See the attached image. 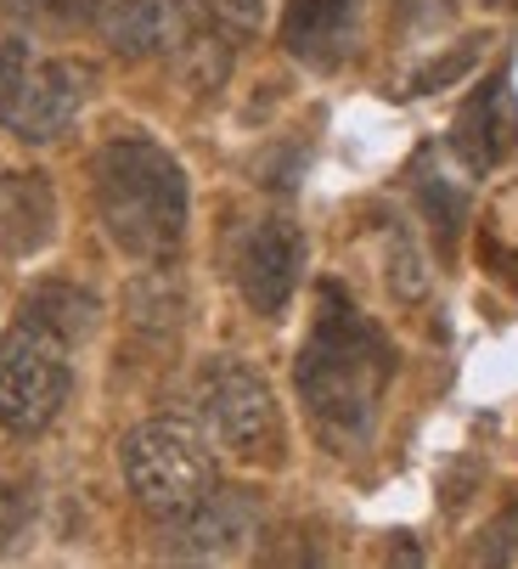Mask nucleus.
Masks as SVG:
<instances>
[{
    "mask_svg": "<svg viewBox=\"0 0 518 569\" xmlns=\"http://www.w3.org/2000/svg\"><path fill=\"white\" fill-rule=\"evenodd\" d=\"M361 40V0H288L282 12V51L310 68L350 62Z\"/></svg>",
    "mask_w": 518,
    "mask_h": 569,
    "instance_id": "nucleus-9",
    "label": "nucleus"
},
{
    "mask_svg": "<svg viewBox=\"0 0 518 569\" xmlns=\"http://www.w3.org/2000/svg\"><path fill=\"white\" fill-rule=\"evenodd\" d=\"M68 339H57L40 321L18 316V328L0 339V429L34 440L46 435L73 389V367H68Z\"/></svg>",
    "mask_w": 518,
    "mask_h": 569,
    "instance_id": "nucleus-5",
    "label": "nucleus"
},
{
    "mask_svg": "<svg viewBox=\"0 0 518 569\" xmlns=\"http://www.w3.org/2000/svg\"><path fill=\"white\" fill-rule=\"evenodd\" d=\"M57 231L51 181L34 170H0V254H34Z\"/></svg>",
    "mask_w": 518,
    "mask_h": 569,
    "instance_id": "nucleus-11",
    "label": "nucleus"
},
{
    "mask_svg": "<svg viewBox=\"0 0 518 569\" xmlns=\"http://www.w3.org/2000/svg\"><path fill=\"white\" fill-rule=\"evenodd\" d=\"M451 152L474 176L501 170L507 158L518 152V102H512V79L507 73H490L485 86L462 102V113L451 124Z\"/></svg>",
    "mask_w": 518,
    "mask_h": 569,
    "instance_id": "nucleus-8",
    "label": "nucleus"
},
{
    "mask_svg": "<svg viewBox=\"0 0 518 569\" xmlns=\"http://www.w3.org/2000/svg\"><path fill=\"white\" fill-rule=\"evenodd\" d=\"M97 220L113 249L130 260L163 266L187 242V170L147 136H119L91 164Z\"/></svg>",
    "mask_w": 518,
    "mask_h": 569,
    "instance_id": "nucleus-2",
    "label": "nucleus"
},
{
    "mask_svg": "<svg viewBox=\"0 0 518 569\" xmlns=\"http://www.w3.org/2000/svg\"><path fill=\"white\" fill-rule=\"evenodd\" d=\"M395 7H400V18L411 29H435V23H446L457 12V0H395Z\"/></svg>",
    "mask_w": 518,
    "mask_h": 569,
    "instance_id": "nucleus-14",
    "label": "nucleus"
},
{
    "mask_svg": "<svg viewBox=\"0 0 518 569\" xmlns=\"http://www.w3.org/2000/svg\"><path fill=\"white\" fill-rule=\"evenodd\" d=\"M237 293L248 299L253 316H282L299 277H305V237L293 220H253L237 242V260H231Z\"/></svg>",
    "mask_w": 518,
    "mask_h": 569,
    "instance_id": "nucleus-7",
    "label": "nucleus"
},
{
    "mask_svg": "<svg viewBox=\"0 0 518 569\" xmlns=\"http://www.w3.org/2000/svg\"><path fill=\"white\" fill-rule=\"evenodd\" d=\"M198 412L231 457H242V462H277L282 457V406H277L271 383L248 361L215 356L198 372Z\"/></svg>",
    "mask_w": 518,
    "mask_h": 569,
    "instance_id": "nucleus-6",
    "label": "nucleus"
},
{
    "mask_svg": "<svg viewBox=\"0 0 518 569\" xmlns=\"http://www.w3.org/2000/svg\"><path fill=\"white\" fill-rule=\"evenodd\" d=\"M485 7H518V0H485Z\"/></svg>",
    "mask_w": 518,
    "mask_h": 569,
    "instance_id": "nucleus-15",
    "label": "nucleus"
},
{
    "mask_svg": "<svg viewBox=\"0 0 518 569\" xmlns=\"http://www.w3.org/2000/svg\"><path fill=\"white\" fill-rule=\"evenodd\" d=\"M293 383L316 435L332 451H356L372 440L378 406L395 383V345L372 316L350 305V293L327 282L316 293V328L299 350Z\"/></svg>",
    "mask_w": 518,
    "mask_h": 569,
    "instance_id": "nucleus-1",
    "label": "nucleus"
},
{
    "mask_svg": "<svg viewBox=\"0 0 518 569\" xmlns=\"http://www.w3.org/2000/svg\"><path fill=\"white\" fill-rule=\"evenodd\" d=\"M7 12H12L23 29L73 34V29H84V23H102L108 0H7Z\"/></svg>",
    "mask_w": 518,
    "mask_h": 569,
    "instance_id": "nucleus-13",
    "label": "nucleus"
},
{
    "mask_svg": "<svg viewBox=\"0 0 518 569\" xmlns=\"http://www.w3.org/2000/svg\"><path fill=\"white\" fill-rule=\"evenodd\" d=\"M23 316H29V321H40V328H51L57 339L79 345L84 333L97 328V299H91V293H79V288L51 282V288H34V293H29Z\"/></svg>",
    "mask_w": 518,
    "mask_h": 569,
    "instance_id": "nucleus-12",
    "label": "nucleus"
},
{
    "mask_svg": "<svg viewBox=\"0 0 518 569\" xmlns=\"http://www.w3.org/2000/svg\"><path fill=\"white\" fill-rule=\"evenodd\" d=\"M169 558H226L253 536V497L248 491H209L192 513L169 519Z\"/></svg>",
    "mask_w": 518,
    "mask_h": 569,
    "instance_id": "nucleus-10",
    "label": "nucleus"
},
{
    "mask_svg": "<svg viewBox=\"0 0 518 569\" xmlns=\"http://www.w3.org/2000/svg\"><path fill=\"white\" fill-rule=\"evenodd\" d=\"M84 97H91V68L51 57L29 40H0V124L23 141H57Z\"/></svg>",
    "mask_w": 518,
    "mask_h": 569,
    "instance_id": "nucleus-4",
    "label": "nucleus"
},
{
    "mask_svg": "<svg viewBox=\"0 0 518 569\" xmlns=\"http://www.w3.org/2000/svg\"><path fill=\"white\" fill-rule=\"evenodd\" d=\"M124 485L152 519H181L215 491V451L181 418H152L124 435Z\"/></svg>",
    "mask_w": 518,
    "mask_h": 569,
    "instance_id": "nucleus-3",
    "label": "nucleus"
}]
</instances>
